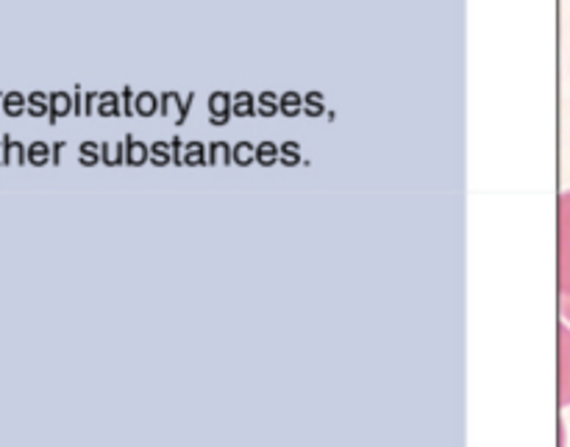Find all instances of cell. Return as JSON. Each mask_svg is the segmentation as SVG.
Wrapping results in <instances>:
<instances>
[{"instance_id":"6da1fadb","label":"cell","mask_w":570,"mask_h":447,"mask_svg":"<svg viewBox=\"0 0 570 447\" xmlns=\"http://www.w3.org/2000/svg\"><path fill=\"white\" fill-rule=\"evenodd\" d=\"M557 287L560 298H570V189L560 195L557 209Z\"/></svg>"},{"instance_id":"7a4b0ae2","label":"cell","mask_w":570,"mask_h":447,"mask_svg":"<svg viewBox=\"0 0 570 447\" xmlns=\"http://www.w3.org/2000/svg\"><path fill=\"white\" fill-rule=\"evenodd\" d=\"M560 406H570V326L560 322Z\"/></svg>"},{"instance_id":"3957f363","label":"cell","mask_w":570,"mask_h":447,"mask_svg":"<svg viewBox=\"0 0 570 447\" xmlns=\"http://www.w3.org/2000/svg\"><path fill=\"white\" fill-rule=\"evenodd\" d=\"M3 109L9 111V115H20V109H22V98L20 95H6V100H3Z\"/></svg>"},{"instance_id":"277c9868","label":"cell","mask_w":570,"mask_h":447,"mask_svg":"<svg viewBox=\"0 0 570 447\" xmlns=\"http://www.w3.org/2000/svg\"><path fill=\"white\" fill-rule=\"evenodd\" d=\"M20 156H22L20 145L9 142V139H6V161H20Z\"/></svg>"},{"instance_id":"5b68a950","label":"cell","mask_w":570,"mask_h":447,"mask_svg":"<svg viewBox=\"0 0 570 447\" xmlns=\"http://www.w3.org/2000/svg\"><path fill=\"white\" fill-rule=\"evenodd\" d=\"M560 311H562V320L570 326V298H560Z\"/></svg>"},{"instance_id":"8992f818","label":"cell","mask_w":570,"mask_h":447,"mask_svg":"<svg viewBox=\"0 0 570 447\" xmlns=\"http://www.w3.org/2000/svg\"><path fill=\"white\" fill-rule=\"evenodd\" d=\"M31 156H33V161H42L45 159V148H42V145H37V148L31 150Z\"/></svg>"}]
</instances>
